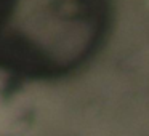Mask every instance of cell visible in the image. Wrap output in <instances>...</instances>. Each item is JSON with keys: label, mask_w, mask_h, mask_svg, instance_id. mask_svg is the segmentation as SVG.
I'll list each match as a JSON object with an SVG mask.
<instances>
[{"label": "cell", "mask_w": 149, "mask_h": 136, "mask_svg": "<svg viewBox=\"0 0 149 136\" xmlns=\"http://www.w3.org/2000/svg\"><path fill=\"white\" fill-rule=\"evenodd\" d=\"M106 0H0V69L31 78L56 77L96 46Z\"/></svg>", "instance_id": "cell-1"}]
</instances>
